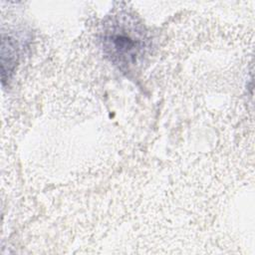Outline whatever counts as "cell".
I'll list each match as a JSON object with an SVG mask.
<instances>
[{
	"label": "cell",
	"mask_w": 255,
	"mask_h": 255,
	"mask_svg": "<svg viewBox=\"0 0 255 255\" xmlns=\"http://www.w3.org/2000/svg\"><path fill=\"white\" fill-rule=\"evenodd\" d=\"M104 53L123 72H132L150 49V38L142 23L129 14L112 17L101 36Z\"/></svg>",
	"instance_id": "1"
},
{
	"label": "cell",
	"mask_w": 255,
	"mask_h": 255,
	"mask_svg": "<svg viewBox=\"0 0 255 255\" xmlns=\"http://www.w3.org/2000/svg\"><path fill=\"white\" fill-rule=\"evenodd\" d=\"M18 59V46L13 38L10 36L2 35L1 44V71H2V82L11 79V76L15 70Z\"/></svg>",
	"instance_id": "2"
}]
</instances>
